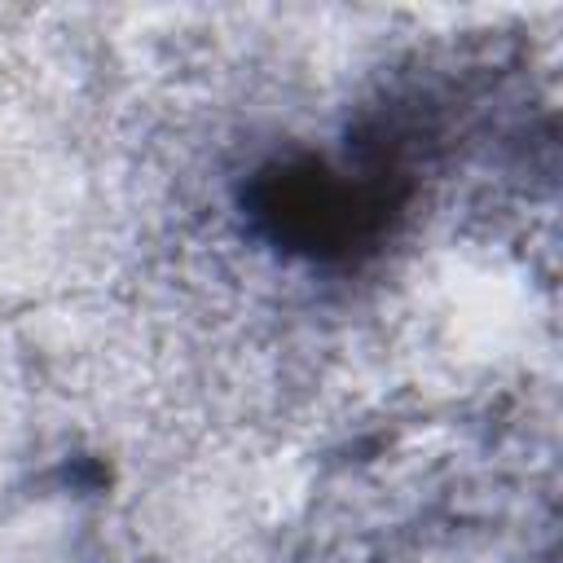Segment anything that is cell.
<instances>
[{"label":"cell","mask_w":563,"mask_h":563,"mask_svg":"<svg viewBox=\"0 0 563 563\" xmlns=\"http://www.w3.org/2000/svg\"><path fill=\"white\" fill-rule=\"evenodd\" d=\"M246 224L273 251L303 264H356L396 229L409 185L378 150L347 163L325 154H286L260 163L238 194Z\"/></svg>","instance_id":"cell-1"}]
</instances>
